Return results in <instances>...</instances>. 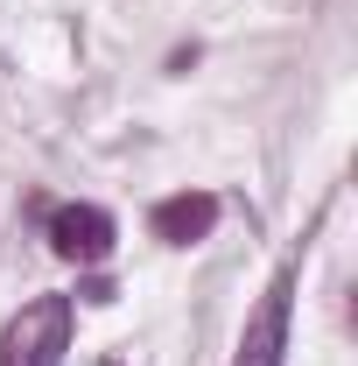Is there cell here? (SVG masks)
<instances>
[{"label":"cell","mask_w":358,"mask_h":366,"mask_svg":"<svg viewBox=\"0 0 358 366\" xmlns=\"http://www.w3.org/2000/svg\"><path fill=\"white\" fill-rule=\"evenodd\" d=\"M71 317H78L71 296L21 303L7 317V331H0V366H63V352H71Z\"/></svg>","instance_id":"6da1fadb"},{"label":"cell","mask_w":358,"mask_h":366,"mask_svg":"<svg viewBox=\"0 0 358 366\" xmlns=\"http://www.w3.org/2000/svg\"><path fill=\"white\" fill-rule=\"evenodd\" d=\"M288 310H295V261L267 282L260 310H253V317H246V331H239L232 366H288Z\"/></svg>","instance_id":"7a4b0ae2"},{"label":"cell","mask_w":358,"mask_h":366,"mask_svg":"<svg viewBox=\"0 0 358 366\" xmlns=\"http://www.w3.org/2000/svg\"><path fill=\"white\" fill-rule=\"evenodd\" d=\"M113 239H120V226H113V212H98V204H56V212H49V247H56L63 261H78V268L106 261Z\"/></svg>","instance_id":"3957f363"},{"label":"cell","mask_w":358,"mask_h":366,"mask_svg":"<svg viewBox=\"0 0 358 366\" xmlns=\"http://www.w3.org/2000/svg\"><path fill=\"white\" fill-rule=\"evenodd\" d=\"M148 226H155L162 247H197V239H211V226H218V197L211 190H176V197H162L148 212Z\"/></svg>","instance_id":"277c9868"}]
</instances>
